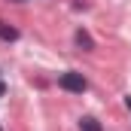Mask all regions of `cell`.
Wrapping results in <instances>:
<instances>
[{
    "instance_id": "cell-1",
    "label": "cell",
    "mask_w": 131,
    "mask_h": 131,
    "mask_svg": "<svg viewBox=\"0 0 131 131\" xmlns=\"http://www.w3.org/2000/svg\"><path fill=\"white\" fill-rule=\"evenodd\" d=\"M58 89L61 92H70V95H85L89 92V79L79 73V70H64L58 76Z\"/></svg>"
},
{
    "instance_id": "cell-4",
    "label": "cell",
    "mask_w": 131,
    "mask_h": 131,
    "mask_svg": "<svg viewBox=\"0 0 131 131\" xmlns=\"http://www.w3.org/2000/svg\"><path fill=\"white\" fill-rule=\"evenodd\" d=\"M79 131H104V125L95 116H79Z\"/></svg>"
},
{
    "instance_id": "cell-6",
    "label": "cell",
    "mask_w": 131,
    "mask_h": 131,
    "mask_svg": "<svg viewBox=\"0 0 131 131\" xmlns=\"http://www.w3.org/2000/svg\"><path fill=\"white\" fill-rule=\"evenodd\" d=\"M125 107H128V113H131V95H128V98H125Z\"/></svg>"
},
{
    "instance_id": "cell-5",
    "label": "cell",
    "mask_w": 131,
    "mask_h": 131,
    "mask_svg": "<svg viewBox=\"0 0 131 131\" xmlns=\"http://www.w3.org/2000/svg\"><path fill=\"white\" fill-rule=\"evenodd\" d=\"M3 95H6V82L0 79V98H3Z\"/></svg>"
},
{
    "instance_id": "cell-2",
    "label": "cell",
    "mask_w": 131,
    "mask_h": 131,
    "mask_svg": "<svg viewBox=\"0 0 131 131\" xmlns=\"http://www.w3.org/2000/svg\"><path fill=\"white\" fill-rule=\"evenodd\" d=\"M73 43H76L82 52H95V49H98V43L92 40V34L85 31V28H76V34H73Z\"/></svg>"
},
{
    "instance_id": "cell-3",
    "label": "cell",
    "mask_w": 131,
    "mask_h": 131,
    "mask_svg": "<svg viewBox=\"0 0 131 131\" xmlns=\"http://www.w3.org/2000/svg\"><path fill=\"white\" fill-rule=\"evenodd\" d=\"M21 34H18V28H12V25H6V21H0V40L3 43H15Z\"/></svg>"
},
{
    "instance_id": "cell-7",
    "label": "cell",
    "mask_w": 131,
    "mask_h": 131,
    "mask_svg": "<svg viewBox=\"0 0 131 131\" xmlns=\"http://www.w3.org/2000/svg\"><path fill=\"white\" fill-rule=\"evenodd\" d=\"M12 3H28V0H12Z\"/></svg>"
}]
</instances>
